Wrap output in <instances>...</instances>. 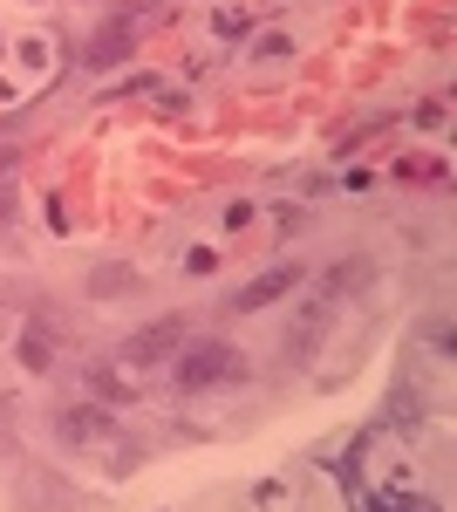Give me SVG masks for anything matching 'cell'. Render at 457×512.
<instances>
[{"instance_id": "cell-1", "label": "cell", "mask_w": 457, "mask_h": 512, "mask_svg": "<svg viewBox=\"0 0 457 512\" xmlns=\"http://www.w3.org/2000/svg\"><path fill=\"white\" fill-rule=\"evenodd\" d=\"M232 369H239L232 342H198V349L178 362V390H205V383H219V376H232Z\"/></svg>"}, {"instance_id": "cell-2", "label": "cell", "mask_w": 457, "mask_h": 512, "mask_svg": "<svg viewBox=\"0 0 457 512\" xmlns=\"http://www.w3.org/2000/svg\"><path fill=\"white\" fill-rule=\"evenodd\" d=\"M171 349H178V328L164 321V328H144V335L123 349V362H130V369H151V362H171Z\"/></svg>"}, {"instance_id": "cell-3", "label": "cell", "mask_w": 457, "mask_h": 512, "mask_svg": "<svg viewBox=\"0 0 457 512\" xmlns=\"http://www.w3.org/2000/svg\"><path fill=\"white\" fill-rule=\"evenodd\" d=\"M294 280H301V267H280V274L253 280V287H246V294H239V308H267L273 294H280V287H294Z\"/></svg>"}, {"instance_id": "cell-4", "label": "cell", "mask_w": 457, "mask_h": 512, "mask_svg": "<svg viewBox=\"0 0 457 512\" xmlns=\"http://www.w3.org/2000/svg\"><path fill=\"white\" fill-rule=\"evenodd\" d=\"M130 41H137V21H123L116 35H103V41H96V48H89V69H110V62L123 55V48H130Z\"/></svg>"}, {"instance_id": "cell-5", "label": "cell", "mask_w": 457, "mask_h": 512, "mask_svg": "<svg viewBox=\"0 0 457 512\" xmlns=\"http://www.w3.org/2000/svg\"><path fill=\"white\" fill-rule=\"evenodd\" d=\"M21 362H28V369H48V362H55V342H48L41 328H28V342H21Z\"/></svg>"}]
</instances>
